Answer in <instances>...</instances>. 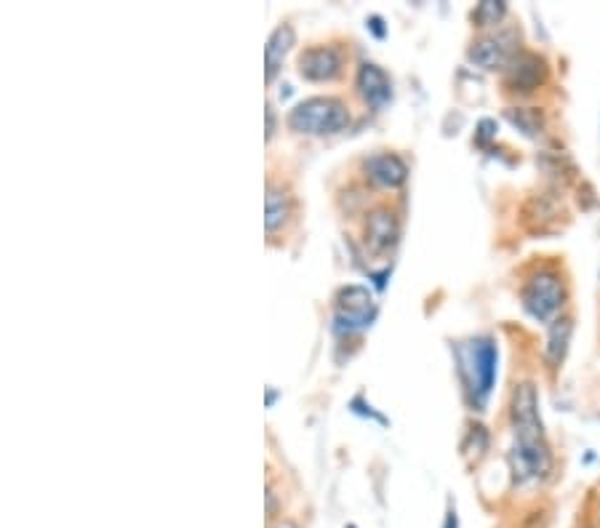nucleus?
Instances as JSON below:
<instances>
[{
	"mask_svg": "<svg viewBox=\"0 0 600 528\" xmlns=\"http://www.w3.org/2000/svg\"><path fill=\"white\" fill-rule=\"evenodd\" d=\"M512 451L510 464L515 483L528 486L547 478L552 467L550 446L544 440L542 419H539V398L534 384H518L512 392Z\"/></svg>",
	"mask_w": 600,
	"mask_h": 528,
	"instance_id": "f257e3e1",
	"label": "nucleus"
},
{
	"mask_svg": "<svg viewBox=\"0 0 600 528\" xmlns=\"http://www.w3.org/2000/svg\"><path fill=\"white\" fill-rule=\"evenodd\" d=\"M459 374H462L467 398L475 408L486 406L496 379V344L488 336H478L456 347Z\"/></svg>",
	"mask_w": 600,
	"mask_h": 528,
	"instance_id": "f03ea898",
	"label": "nucleus"
},
{
	"mask_svg": "<svg viewBox=\"0 0 600 528\" xmlns=\"http://www.w3.org/2000/svg\"><path fill=\"white\" fill-rule=\"evenodd\" d=\"M350 123V112L334 96L304 99L288 115V126L299 134H336Z\"/></svg>",
	"mask_w": 600,
	"mask_h": 528,
	"instance_id": "7ed1b4c3",
	"label": "nucleus"
},
{
	"mask_svg": "<svg viewBox=\"0 0 600 528\" xmlns=\"http://www.w3.org/2000/svg\"><path fill=\"white\" fill-rule=\"evenodd\" d=\"M520 299H523L528 315H534L536 320L555 318L563 307V299H566L563 280L555 270L534 272L520 291Z\"/></svg>",
	"mask_w": 600,
	"mask_h": 528,
	"instance_id": "20e7f679",
	"label": "nucleus"
},
{
	"mask_svg": "<svg viewBox=\"0 0 600 528\" xmlns=\"http://www.w3.org/2000/svg\"><path fill=\"white\" fill-rule=\"evenodd\" d=\"M374 299L363 286H347L336 296V331H358L374 320Z\"/></svg>",
	"mask_w": 600,
	"mask_h": 528,
	"instance_id": "39448f33",
	"label": "nucleus"
},
{
	"mask_svg": "<svg viewBox=\"0 0 600 528\" xmlns=\"http://www.w3.org/2000/svg\"><path fill=\"white\" fill-rule=\"evenodd\" d=\"M342 72V54L334 46L304 48L299 56V75L307 80H334Z\"/></svg>",
	"mask_w": 600,
	"mask_h": 528,
	"instance_id": "423d86ee",
	"label": "nucleus"
},
{
	"mask_svg": "<svg viewBox=\"0 0 600 528\" xmlns=\"http://www.w3.org/2000/svg\"><path fill=\"white\" fill-rule=\"evenodd\" d=\"M547 75V67H544V59L536 54H518L512 56L510 64H507V86L510 91H534L539 83Z\"/></svg>",
	"mask_w": 600,
	"mask_h": 528,
	"instance_id": "0eeeda50",
	"label": "nucleus"
},
{
	"mask_svg": "<svg viewBox=\"0 0 600 528\" xmlns=\"http://www.w3.org/2000/svg\"><path fill=\"white\" fill-rule=\"evenodd\" d=\"M366 176L379 187H398L406 182L408 166L392 152H379L366 160Z\"/></svg>",
	"mask_w": 600,
	"mask_h": 528,
	"instance_id": "6e6552de",
	"label": "nucleus"
},
{
	"mask_svg": "<svg viewBox=\"0 0 600 528\" xmlns=\"http://www.w3.org/2000/svg\"><path fill=\"white\" fill-rule=\"evenodd\" d=\"M358 91L371 107H382L390 102L392 96V83L387 78V72L376 64H363L358 72Z\"/></svg>",
	"mask_w": 600,
	"mask_h": 528,
	"instance_id": "1a4fd4ad",
	"label": "nucleus"
},
{
	"mask_svg": "<svg viewBox=\"0 0 600 528\" xmlns=\"http://www.w3.org/2000/svg\"><path fill=\"white\" fill-rule=\"evenodd\" d=\"M470 59L483 70H496V67L510 64L512 56L507 40L499 38V35H488V38H480L478 43H472Z\"/></svg>",
	"mask_w": 600,
	"mask_h": 528,
	"instance_id": "9d476101",
	"label": "nucleus"
},
{
	"mask_svg": "<svg viewBox=\"0 0 600 528\" xmlns=\"http://www.w3.org/2000/svg\"><path fill=\"white\" fill-rule=\"evenodd\" d=\"M398 238V222H395V216L387 208H376L368 214V224H366V240L368 246L374 248V251H384V248H390Z\"/></svg>",
	"mask_w": 600,
	"mask_h": 528,
	"instance_id": "9b49d317",
	"label": "nucleus"
},
{
	"mask_svg": "<svg viewBox=\"0 0 600 528\" xmlns=\"http://www.w3.org/2000/svg\"><path fill=\"white\" fill-rule=\"evenodd\" d=\"M294 46V30L288 24H280L278 30L272 32L270 40H267V48H264V62H267V80L275 78V72L286 59L288 48Z\"/></svg>",
	"mask_w": 600,
	"mask_h": 528,
	"instance_id": "f8f14e48",
	"label": "nucleus"
},
{
	"mask_svg": "<svg viewBox=\"0 0 600 528\" xmlns=\"http://www.w3.org/2000/svg\"><path fill=\"white\" fill-rule=\"evenodd\" d=\"M568 339H571V320H552L550 336H547V360L552 368L560 366V360L568 350Z\"/></svg>",
	"mask_w": 600,
	"mask_h": 528,
	"instance_id": "ddd939ff",
	"label": "nucleus"
},
{
	"mask_svg": "<svg viewBox=\"0 0 600 528\" xmlns=\"http://www.w3.org/2000/svg\"><path fill=\"white\" fill-rule=\"evenodd\" d=\"M286 216H288L286 192L270 187V190H267V230L272 232L278 224L286 222Z\"/></svg>",
	"mask_w": 600,
	"mask_h": 528,
	"instance_id": "4468645a",
	"label": "nucleus"
},
{
	"mask_svg": "<svg viewBox=\"0 0 600 528\" xmlns=\"http://www.w3.org/2000/svg\"><path fill=\"white\" fill-rule=\"evenodd\" d=\"M507 118L526 136H536L542 131V115L531 107H512V110H507Z\"/></svg>",
	"mask_w": 600,
	"mask_h": 528,
	"instance_id": "2eb2a0df",
	"label": "nucleus"
},
{
	"mask_svg": "<svg viewBox=\"0 0 600 528\" xmlns=\"http://www.w3.org/2000/svg\"><path fill=\"white\" fill-rule=\"evenodd\" d=\"M504 16V3H494V0H486L475 8L472 19L480 24V27H488V24H496Z\"/></svg>",
	"mask_w": 600,
	"mask_h": 528,
	"instance_id": "dca6fc26",
	"label": "nucleus"
},
{
	"mask_svg": "<svg viewBox=\"0 0 600 528\" xmlns=\"http://www.w3.org/2000/svg\"><path fill=\"white\" fill-rule=\"evenodd\" d=\"M275 131V118H272V107H267V136H272Z\"/></svg>",
	"mask_w": 600,
	"mask_h": 528,
	"instance_id": "f3484780",
	"label": "nucleus"
},
{
	"mask_svg": "<svg viewBox=\"0 0 600 528\" xmlns=\"http://www.w3.org/2000/svg\"><path fill=\"white\" fill-rule=\"evenodd\" d=\"M270 528H296V526L291 523V520H280V523H272Z\"/></svg>",
	"mask_w": 600,
	"mask_h": 528,
	"instance_id": "a211bd4d",
	"label": "nucleus"
},
{
	"mask_svg": "<svg viewBox=\"0 0 600 528\" xmlns=\"http://www.w3.org/2000/svg\"><path fill=\"white\" fill-rule=\"evenodd\" d=\"M443 528H456V515H454V512H448L446 526H443Z\"/></svg>",
	"mask_w": 600,
	"mask_h": 528,
	"instance_id": "6ab92c4d",
	"label": "nucleus"
},
{
	"mask_svg": "<svg viewBox=\"0 0 600 528\" xmlns=\"http://www.w3.org/2000/svg\"><path fill=\"white\" fill-rule=\"evenodd\" d=\"M347 528H355V526H347Z\"/></svg>",
	"mask_w": 600,
	"mask_h": 528,
	"instance_id": "aec40b11",
	"label": "nucleus"
}]
</instances>
